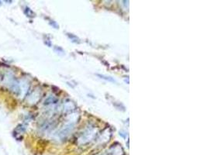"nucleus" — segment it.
<instances>
[{
    "label": "nucleus",
    "instance_id": "obj_1",
    "mask_svg": "<svg viewBox=\"0 0 207 155\" xmlns=\"http://www.w3.org/2000/svg\"><path fill=\"white\" fill-rule=\"evenodd\" d=\"M96 75L98 77H99L100 78L104 79V80L108 81V82H113V83H117V81H116L113 78H112L110 76H107V75H100V74H97Z\"/></svg>",
    "mask_w": 207,
    "mask_h": 155
},
{
    "label": "nucleus",
    "instance_id": "obj_2",
    "mask_svg": "<svg viewBox=\"0 0 207 155\" xmlns=\"http://www.w3.org/2000/svg\"><path fill=\"white\" fill-rule=\"evenodd\" d=\"M24 13L28 17H34L35 16V13L30 9V8L26 7L24 9Z\"/></svg>",
    "mask_w": 207,
    "mask_h": 155
}]
</instances>
